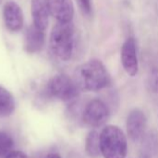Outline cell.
<instances>
[{
	"instance_id": "1",
	"label": "cell",
	"mask_w": 158,
	"mask_h": 158,
	"mask_svg": "<svg viewBox=\"0 0 158 158\" xmlns=\"http://www.w3.org/2000/svg\"><path fill=\"white\" fill-rule=\"evenodd\" d=\"M73 81L79 89L97 91L108 86L110 76L100 61L91 60L76 68Z\"/></svg>"
},
{
	"instance_id": "2",
	"label": "cell",
	"mask_w": 158,
	"mask_h": 158,
	"mask_svg": "<svg viewBox=\"0 0 158 158\" xmlns=\"http://www.w3.org/2000/svg\"><path fill=\"white\" fill-rule=\"evenodd\" d=\"M53 53L62 61L71 58L74 47V26L72 22H56L50 34Z\"/></svg>"
},
{
	"instance_id": "3",
	"label": "cell",
	"mask_w": 158,
	"mask_h": 158,
	"mask_svg": "<svg viewBox=\"0 0 158 158\" xmlns=\"http://www.w3.org/2000/svg\"><path fill=\"white\" fill-rule=\"evenodd\" d=\"M100 150L104 158H125L127 139L116 126L106 127L100 134Z\"/></svg>"
},
{
	"instance_id": "4",
	"label": "cell",
	"mask_w": 158,
	"mask_h": 158,
	"mask_svg": "<svg viewBox=\"0 0 158 158\" xmlns=\"http://www.w3.org/2000/svg\"><path fill=\"white\" fill-rule=\"evenodd\" d=\"M78 90L75 82L66 74L53 76L47 85V91L50 96L64 102L74 99L78 95Z\"/></svg>"
},
{
	"instance_id": "5",
	"label": "cell",
	"mask_w": 158,
	"mask_h": 158,
	"mask_svg": "<svg viewBox=\"0 0 158 158\" xmlns=\"http://www.w3.org/2000/svg\"><path fill=\"white\" fill-rule=\"evenodd\" d=\"M109 117V110L101 100H93L87 103L82 114L83 122L92 128L103 126Z\"/></svg>"
},
{
	"instance_id": "6",
	"label": "cell",
	"mask_w": 158,
	"mask_h": 158,
	"mask_svg": "<svg viewBox=\"0 0 158 158\" xmlns=\"http://www.w3.org/2000/svg\"><path fill=\"white\" fill-rule=\"evenodd\" d=\"M121 63L126 73L131 76L138 74L139 63L137 58L136 42L133 37H129L122 45L120 51Z\"/></svg>"
},
{
	"instance_id": "7",
	"label": "cell",
	"mask_w": 158,
	"mask_h": 158,
	"mask_svg": "<svg viewBox=\"0 0 158 158\" xmlns=\"http://www.w3.org/2000/svg\"><path fill=\"white\" fill-rule=\"evenodd\" d=\"M49 13L57 22H71L74 16L72 0H46Z\"/></svg>"
},
{
	"instance_id": "8",
	"label": "cell",
	"mask_w": 158,
	"mask_h": 158,
	"mask_svg": "<svg viewBox=\"0 0 158 158\" xmlns=\"http://www.w3.org/2000/svg\"><path fill=\"white\" fill-rule=\"evenodd\" d=\"M146 128V116L140 109H133L127 118V132L129 137L137 142L142 139Z\"/></svg>"
},
{
	"instance_id": "9",
	"label": "cell",
	"mask_w": 158,
	"mask_h": 158,
	"mask_svg": "<svg viewBox=\"0 0 158 158\" xmlns=\"http://www.w3.org/2000/svg\"><path fill=\"white\" fill-rule=\"evenodd\" d=\"M3 18L6 27L11 32H19L23 26V14L19 6L14 1H8L3 8Z\"/></svg>"
},
{
	"instance_id": "10",
	"label": "cell",
	"mask_w": 158,
	"mask_h": 158,
	"mask_svg": "<svg viewBox=\"0 0 158 158\" xmlns=\"http://www.w3.org/2000/svg\"><path fill=\"white\" fill-rule=\"evenodd\" d=\"M31 10L33 25L42 31H45L49 23L50 15L46 0H31Z\"/></svg>"
},
{
	"instance_id": "11",
	"label": "cell",
	"mask_w": 158,
	"mask_h": 158,
	"mask_svg": "<svg viewBox=\"0 0 158 158\" xmlns=\"http://www.w3.org/2000/svg\"><path fill=\"white\" fill-rule=\"evenodd\" d=\"M45 34L36 28L33 24L31 25L25 33L24 47L28 53H37L39 52L44 45Z\"/></svg>"
},
{
	"instance_id": "12",
	"label": "cell",
	"mask_w": 158,
	"mask_h": 158,
	"mask_svg": "<svg viewBox=\"0 0 158 158\" xmlns=\"http://www.w3.org/2000/svg\"><path fill=\"white\" fill-rule=\"evenodd\" d=\"M15 109V102L12 94L0 86V116L10 115Z\"/></svg>"
},
{
	"instance_id": "13",
	"label": "cell",
	"mask_w": 158,
	"mask_h": 158,
	"mask_svg": "<svg viewBox=\"0 0 158 158\" xmlns=\"http://www.w3.org/2000/svg\"><path fill=\"white\" fill-rule=\"evenodd\" d=\"M85 151L91 158H97L100 156V135L96 131L93 130L88 134L85 142Z\"/></svg>"
},
{
	"instance_id": "14",
	"label": "cell",
	"mask_w": 158,
	"mask_h": 158,
	"mask_svg": "<svg viewBox=\"0 0 158 158\" xmlns=\"http://www.w3.org/2000/svg\"><path fill=\"white\" fill-rule=\"evenodd\" d=\"M13 140L9 134L0 131V158H7L13 152Z\"/></svg>"
},
{
	"instance_id": "15",
	"label": "cell",
	"mask_w": 158,
	"mask_h": 158,
	"mask_svg": "<svg viewBox=\"0 0 158 158\" xmlns=\"http://www.w3.org/2000/svg\"><path fill=\"white\" fill-rule=\"evenodd\" d=\"M78 3H79L81 10L85 14L90 15L92 13L93 7H92V1L91 0H78Z\"/></svg>"
},
{
	"instance_id": "16",
	"label": "cell",
	"mask_w": 158,
	"mask_h": 158,
	"mask_svg": "<svg viewBox=\"0 0 158 158\" xmlns=\"http://www.w3.org/2000/svg\"><path fill=\"white\" fill-rule=\"evenodd\" d=\"M151 84H152V89H153V91L158 96V74H155L153 76V79L151 81Z\"/></svg>"
},
{
	"instance_id": "17",
	"label": "cell",
	"mask_w": 158,
	"mask_h": 158,
	"mask_svg": "<svg viewBox=\"0 0 158 158\" xmlns=\"http://www.w3.org/2000/svg\"><path fill=\"white\" fill-rule=\"evenodd\" d=\"M7 158H27V156L25 154H23L22 152H19V151H15V152H12Z\"/></svg>"
},
{
	"instance_id": "18",
	"label": "cell",
	"mask_w": 158,
	"mask_h": 158,
	"mask_svg": "<svg viewBox=\"0 0 158 158\" xmlns=\"http://www.w3.org/2000/svg\"><path fill=\"white\" fill-rule=\"evenodd\" d=\"M45 158H61V156L57 154H49L46 156Z\"/></svg>"
},
{
	"instance_id": "19",
	"label": "cell",
	"mask_w": 158,
	"mask_h": 158,
	"mask_svg": "<svg viewBox=\"0 0 158 158\" xmlns=\"http://www.w3.org/2000/svg\"><path fill=\"white\" fill-rule=\"evenodd\" d=\"M1 2H2V0H0V4H1Z\"/></svg>"
}]
</instances>
